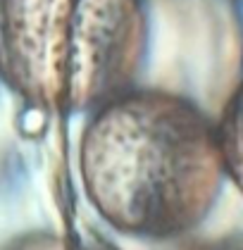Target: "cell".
<instances>
[{"mask_svg": "<svg viewBox=\"0 0 243 250\" xmlns=\"http://www.w3.org/2000/svg\"><path fill=\"white\" fill-rule=\"evenodd\" d=\"M146 53L141 0H0V79L34 110L93 112L133 86Z\"/></svg>", "mask_w": 243, "mask_h": 250, "instance_id": "2", "label": "cell"}, {"mask_svg": "<svg viewBox=\"0 0 243 250\" xmlns=\"http://www.w3.org/2000/svg\"><path fill=\"white\" fill-rule=\"evenodd\" d=\"M79 176L114 231L181 236L210 214L222 188L217 129L186 98L129 88L91 112L79 141Z\"/></svg>", "mask_w": 243, "mask_h": 250, "instance_id": "1", "label": "cell"}]
</instances>
